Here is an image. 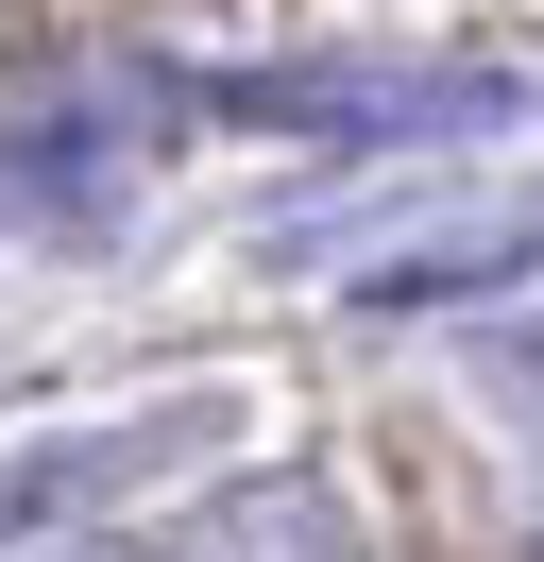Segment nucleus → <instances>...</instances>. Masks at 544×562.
<instances>
[{
  "label": "nucleus",
  "mask_w": 544,
  "mask_h": 562,
  "mask_svg": "<svg viewBox=\"0 0 544 562\" xmlns=\"http://www.w3.org/2000/svg\"><path fill=\"white\" fill-rule=\"evenodd\" d=\"M204 103L272 120V137H494V120H528V86L510 69H222Z\"/></svg>",
  "instance_id": "1"
},
{
  "label": "nucleus",
  "mask_w": 544,
  "mask_h": 562,
  "mask_svg": "<svg viewBox=\"0 0 544 562\" xmlns=\"http://www.w3.org/2000/svg\"><path fill=\"white\" fill-rule=\"evenodd\" d=\"M204 443H222V392H188V409H120V426H34V443H0V546L86 528L102 494H136V477H188Z\"/></svg>",
  "instance_id": "2"
},
{
  "label": "nucleus",
  "mask_w": 544,
  "mask_h": 562,
  "mask_svg": "<svg viewBox=\"0 0 544 562\" xmlns=\"http://www.w3.org/2000/svg\"><path fill=\"white\" fill-rule=\"evenodd\" d=\"M86 562H136V546H86Z\"/></svg>",
  "instance_id": "3"
}]
</instances>
